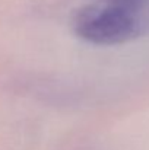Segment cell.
I'll use <instances>...</instances> for the list:
<instances>
[{"label":"cell","instance_id":"1","mask_svg":"<svg viewBox=\"0 0 149 150\" xmlns=\"http://www.w3.org/2000/svg\"><path fill=\"white\" fill-rule=\"evenodd\" d=\"M72 28L81 40L97 45L121 44L140 37L135 13L110 0H94L76 9Z\"/></svg>","mask_w":149,"mask_h":150}]
</instances>
